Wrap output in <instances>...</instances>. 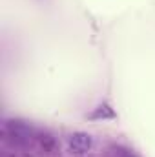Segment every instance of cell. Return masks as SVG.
<instances>
[{
    "label": "cell",
    "instance_id": "cell-1",
    "mask_svg": "<svg viewBox=\"0 0 155 157\" xmlns=\"http://www.w3.org/2000/svg\"><path fill=\"white\" fill-rule=\"evenodd\" d=\"M4 137L17 146H26V144H29V141L33 137V130L26 122L13 119V121H6V124H4Z\"/></svg>",
    "mask_w": 155,
    "mask_h": 157
},
{
    "label": "cell",
    "instance_id": "cell-2",
    "mask_svg": "<svg viewBox=\"0 0 155 157\" xmlns=\"http://www.w3.org/2000/svg\"><path fill=\"white\" fill-rule=\"evenodd\" d=\"M68 144H70V150L73 154H86V152H89V148L93 144V139H91V135H88L84 132H75V133L70 135Z\"/></svg>",
    "mask_w": 155,
    "mask_h": 157
},
{
    "label": "cell",
    "instance_id": "cell-3",
    "mask_svg": "<svg viewBox=\"0 0 155 157\" xmlns=\"http://www.w3.org/2000/svg\"><path fill=\"white\" fill-rule=\"evenodd\" d=\"M88 117L91 119V121H104V119H113L115 117V112H113V108L110 106V104H100V106H97Z\"/></svg>",
    "mask_w": 155,
    "mask_h": 157
},
{
    "label": "cell",
    "instance_id": "cell-4",
    "mask_svg": "<svg viewBox=\"0 0 155 157\" xmlns=\"http://www.w3.org/2000/svg\"><path fill=\"white\" fill-rule=\"evenodd\" d=\"M39 141H40V146H42L46 152H53V150H55V139H53L51 135H40Z\"/></svg>",
    "mask_w": 155,
    "mask_h": 157
},
{
    "label": "cell",
    "instance_id": "cell-5",
    "mask_svg": "<svg viewBox=\"0 0 155 157\" xmlns=\"http://www.w3.org/2000/svg\"><path fill=\"white\" fill-rule=\"evenodd\" d=\"M113 154H115V157H133L128 150H124V148H115Z\"/></svg>",
    "mask_w": 155,
    "mask_h": 157
}]
</instances>
